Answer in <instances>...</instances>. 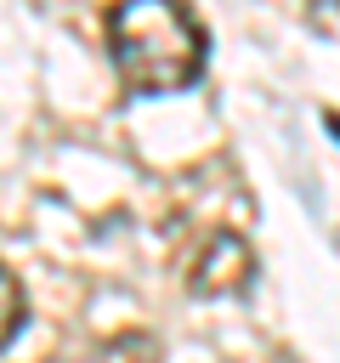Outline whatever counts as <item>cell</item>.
Returning a JSON list of instances; mask_svg holds the SVG:
<instances>
[{
    "instance_id": "6da1fadb",
    "label": "cell",
    "mask_w": 340,
    "mask_h": 363,
    "mask_svg": "<svg viewBox=\"0 0 340 363\" xmlns=\"http://www.w3.org/2000/svg\"><path fill=\"white\" fill-rule=\"evenodd\" d=\"M108 57L130 96H170L204 74L210 34L187 0H113Z\"/></svg>"
},
{
    "instance_id": "7a4b0ae2",
    "label": "cell",
    "mask_w": 340,
    "mask_h": 363,
    "mask_svg": "<svg viewBox=\"0 0 340 363\" xmlns=\"http://www.w3.org/2000/svg\"><path fill=\"white\" fill-rule=\"evenodd\" d=\"M249 278H255V250H249L232 227H204V233L193 238V250L181 255V284H187V295H204V301L238 295Z\"/></svg>"
},
{
    "instance_id": "3957f363",
    "label": "cell",
    "mask_w": 340,
    "mask_h": 363,
    "mask_svg": "<svg viewBox=\"0 0 340 363\" xmlns=\"http://www.w3.org/2000/svg\"><path fill=\"white\" fill-rule=\"evenodd\" d=\"M102 363H164V346H159L153 335L130 329V335H119L113 346H102Z\"/></svg>"
},
{
    "instance_id": "277c9868",
    "label": "cell",
    "mask_w": 340,
    "mask_h": 363,
    "mask_svg": "<svg viewBox=\"0 0 340 363\" xmlns=\"http://www.w3.org/2000/svg\"><path fill=\"white\" fill-rule=\"evenodd\" d=\"M0 289H6V346H17V335H23V323H28V301H23L17 272H6V278H0Z\"/></svg>"
},
{
    "instance_id": "5b68a950",
    "label": "cell",
    "mask_w": 340,
    "mask_h": 363,
    "mask_svg": "<svg viewBox=\"0 0 340 363\" xmlns=\"http://www.w3.org/2000/svg\"><path fill=\"white\" fill-rule=\"evenodd\" d=\"M306 23L323 40H340V0H306Z\"/></svg>"
}]
</instances>
